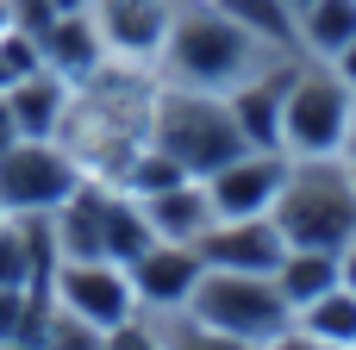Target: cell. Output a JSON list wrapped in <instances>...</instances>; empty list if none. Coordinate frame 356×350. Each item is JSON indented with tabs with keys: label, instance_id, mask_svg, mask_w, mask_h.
I'll list each match as a JSON object with an SVG mask.
<instances>
[{
	"label": "cell",
	"instance_id": "9a60e30c",
	"mask_svg": "<svg viewBox=\"0 0 356 350\" xmlns=\"http://www.w3.org/2000/svg\"><path fill=\"white\" fill-rule=\"evenodd\" d=\"M138 207H144L150 232H156V238H175V244H200V232L219 219L200 182H175V188H163V194H150V200H138Z\"/></svg>",
	"mask_w": 356,
	"mask_h": 350
},
{
	"label": "cell",
	"instance_id": "44dd1931",
	"mask_svg": "<svg viewBox=\"0 0 356 350\" xmlns=\"http://www.w3.org/2000/svg\"><path fill=\"white\" fill-rule=\"evenodd\" d=\"M150 319L163 332V350H257V344H244V338H225V332L200 326L194 313H150Z\"/></svg>",
	"mask_w": 356,
	"mask_h": 350
},
{
	"label": "cell",
	"instance_id": "4dcf8cb0",
	"mask_svg": "<svg viewBox=\"0 0 356 350\" xmlns=\"http://www.w3.org/2000/svg\"><path fill=\"white\" fill-rule=\"evenodd\" d=\"M0 225H13V213H6V207H0Z\"/></svg>",
	"mask_w": 356,
	"mask_h": 350
},
{
	"label": "cell",
	"instance_id": "5bb4252c",
	"mask_svg": "<svg viewBox=\"0 0 356 350\" xmlns=\"http://www.w3.org/2000/svg\"><path fill=\"white\" fill-rule=\"evenodd\" d=\"M38 50H44V69L63 75V81H81V75H94L106 63V44H100V31H94L88 13H56L38 31Z\"/></svg>",
	"mask_w": 356,
	"mask_h": 350
},
{
	"label": "cell",
	"instance_id": "83f0119b",
	"mask_svg": "<svg viewBox=\"0 0 356 350\" xmlns=\"http://www.w3.org/2000/svg\"><path fill=\"white\" fill-rule=\"evenodd\" d=\"M344 163H350V175H356V113H350V138H344V150H338Z\"/></svg>",
	"mask_w": 356,
	"mask_h": 350
},
{
	"label": "cell",
	"instance_id": "52a82bcc",
	"mask_svg": "<svg viewBox=\"0 0 356 350\" xmlns=\"http://www.w3.org/2000/svg\"><path fill=\"white\" fill-rule=\"evenodd\" d=\"M75 188L81 169L56 138H13L0 150V207L13 219H50Z\"/></svg>",
	"mask_w": 356,
	"mask_h": 350
},
{
	"label": "cell",
	"instance_id": "e0dca14e",
	"mask_svg": "<svg viewBox=\"0 0 356 350\" xmlns=\"http://www.w3.org/2000/svg\"><path fill=\"white\" fill-rule=\"evenodd\" d=\"M356 38V0H307L294 6V50L332 63L344 44Z\"/></svg>",
	"mask_w": 356,
	"mask_h": 350
},
{
	"label": "cell",
	"instance_id": "2e32d148",
	"mask_svg": "<svg viewBox=\"0 0 356 350\" xmlns=\"http://www.w3.org/2000/svg\"><path fill=\"white\" fill-rule=\"evenodd\" d=\"M63 100H69V81L50 75V69H31V75H19V81L6 88V106H13L19 138H56Z\"/></svg>",
	"mask_w": 356,
	"mask_h": 350
},
{
	"label": "cell",
	"instance_id": "4fadbf2b",
	"mask_svg": "<svg viewBox=\"0 0 356 350\" xmlns=\"http://www.w3.org/2000/svg\"><path fill=\"white\" fill-rule=\"evenodd\" d=\"M194 250H200L207 269H257V276H275L288 238L275 232L269 213H250V219H213Z\"/></svg>",
	"mask_w": 356,
	"mask_h": 350
},
{
	"label": "cell",
	"instance_id": "d4e9b609",
	"mask_svg": "<svg viewBox=\"0 0 356 350\" xmlns=\"http://www.w3.org/2000/svg\"><path fill=\"white\" fill-rule=\"evenodd\" d=\"M338 282H344V288L356 294V238L344 244V250H338Z\"/></svg>",
	"mask_w": 356,
	"mask_h": 350
},
{
	"label": "cell",
	"instance_id": "9c48e42d",
	"mask_svg": "<svg viewBox=\"0 0 356 350\" xmlns=\"http://www.w3.org/2000/svg\"><path fill=\"white\" fill-rule=\"evenodd\" d=\"M125 276H131L138 313H181V307L194 301V282L207 276V263H200V250H194V244L150 238V244L125 263Z\"/></svg>",
	"mask_w": 356,
	"mask_h": 350
},
{
	"label": "cell",
	"instance_id": "f546056e",
	"mask_svg": "<svg viewBox=\"0 0 356 350\" xmlns=\"http://www.w3.org/2000/svg\"><path fill=\"white\" fill-rule=\"evenodd\" d=\"M56 13H88V0H50Z\"/></svg>",
	"mask_w": 356,
	"mask_h": 350
},
{
	"label": "cell",
	"instance_id": "8992f818",
	"mask_svg": "<svg viewBox=\"0 0 356 350\" xmlns=\"http://www.w3.org/2000/svg\"><path fill=\"white\" fill-rule=\"evenodd\" d=\"M181 313H194L200 326H213L225 338H244V344H257V350L294 326L275 276H257V269H207L194 282V301Z\"/></svg>",
	"mask_w": 356,
	"mask_h": 350
},
{
	"label": "cell",
	"instance_id": "f1b7e54d",
	"mask_svg": "<svg viewBox=\"0 0 356 350\" xmlns=\"http://www.w3.org/2000/svg\"><path fill=\"white\" fill-rule=\"evenodd\" d=\"M0 350H44L38 338H0Z\"/></svg>",
	"mask_w": 356,
	"mask_h": 350
},
{
	"label": "cell",
	"instance_id": "603a6c76",
	"mask_svg": "<svg viewBox=\"0 0 356 350\" xmlns=\"http://www.w3.org/2000/svg\"><path fill=\"white\" fill-rule=\"evenodd\" d=\"M6 19H13L19 31H31V38H38V31L56 19V6H50V0H6Z\"/></svg>",
	"mask_w": 356,
	"mask_h": 350
},
{
	"label": "cell",
	"instance_id": "d6986e66",
	"mask_svg": "<svg viewBox=\"0 0 356 350\" xmlns=\"http://www.w3.org/2000/svg\"><path fill=\"white\" fill-rule=\"evenodd\" d=\"M294 326L307 332V338H319V344H338V350H356V294L338 282V288H325L313 307H300L294 313Z\"/></svg>",
	"mask_w": 356,
	"mask_h": 350
},
{
	"label": "cell",
	"instance_id": "7a4b0ae2",
	"mask_svg": "<svg viewBox=\"0 0 356 350\" xmlns=\"http://www.w3.org/2000/svg\"><path fill=\"white\" fill-rule=\"evenodd\" d=\"M275 56H288L282 44L257 38L250 25H238L232 13H219L213 0H181L163 50H156V75L181 81V88H207V94H232L238 81H250L257 69H269Z\"/></svg>",
	"mask_w": 356,
	"mask_h": 350
},
{
	"label": "cell",
	"instance_id": "277c9868",
	"mask_svg": "<svg viewBox=\"0 0 356 350\" xmlns=\"http://www.w3.org/2000/svg\"><path fill=\"white\" fill-rule=\"evenodd\" d=\"M150 144L169 163H181L194 182L213 175L219 163H232L238 150H250L232 106H225V94L181 88V81H163V75H156V100H150Z\"/></svg>",
	"mask_w": 356,
	"mask_h": 350
},
{
	"label": "cell",
	"instance_id": "6da1fadb",
	"mask_svg": "<svg viewBox=\"0 0 356 350\" xmlns=\"http://www.w3.org/2000/svg\"><path fill=\"white\" fill-rule=\"evenodd\" d=\"M150 100H156V69L106 56L94 75L69 81L56 144L75 157L88 182H119L125 163L150 144Z\"/></svg>",
	"mask_w": 356,
	"mask_h": 350
},
{
	"label": "cell",
	"instance_id": "3957f363",
	"mask_svg": "<svg viewBox=\"0 0 356 350\" xmlns=\"http://www.w3.org/2000/svg\"><path fill=\"white\" fill-rule=\"evenodd\" d=\"M288 250H344L356 238V175L344 157H288L282 194L269 207Z\"/></svg>",
	"mask_w": 356,
	"mask_h": 350
},
{
	"label": "cell",
	"instance_id": "ffe728a7",
	"mask_svg": "<svg viewBox=\"0 0 356 350\" xmlns=\"http://www.w3.org/2000/svg\"><path fill=\"white\" fill-rule=\"evenodd\" d=\"M219 13H232L238 25H250L257 38L294 50V0H213Z\"/></svg>",
	"mask_w": 356,
	"mask_h": 350
},
{
	"label": "cell",
	"instance_id": "ba28073f",
	"mask_svg": "<svg viewBox=\"0 0 356 350\" xmlns=\"http://www.w3.org/2000/svg\"><path fill=\"white\" fill-rule=\"evenodd\" d=\"M44 294H50L63 313H75L81 326H94V332H113L119 319H131V313H138L131 276H125V263H113V257L56 263V269H50V282H44Z\"/></svg>",
	"mask_w": 356,
	"mask_h": 350
},
{
	"label": "cell",
	"instance_id": "cb8c5ba5",
	"mask_svg": "<svg viewBox=\"0 0 356 350\" xmlns=\"http://www.w3.org/2000/svg\"><path fill=\"white\" fill-rule=\"evenodd\" d=\"M263 350H338V344H319V338H307L300 326H288L282 338H269V344H263Z\"/></svg>",
	"mask_w": 356,
	"mask_h": 350
},
{
	"label": "cell",
	"instance_id": "7c38bea8",
	"mask_svg": "<svg viewBox=\"0 0 356 350\" xmlns=\"http://www.w3.org/2000/svg\"><path fill=\"white\" fill-rule=\"evenodd\" d=\"M294 63H300V50L275 56L269 69H257L250 81H238L225 94V106H232V119H238V132H244L250 150H282V100H288V81H294Z\"/></svg>",
	"mask_w": 356,
	"mask_h": 350
},
{
	"label": "cell",
	"instance_id": "30bf717a",
	"mask_svg": "<svg viewBox=\"0 0 356 350\" xmlns=\"http://www.w3.org/2000/svg\"><path fill=\"white\" fill-rule=\"evenodd\" d=\"M282 175H288L282 150H238L232 163H219L213 175H200V188H207V200H213L219 219H250V213L275 207Z\"/></svg>",
	"mask_w": 356,
	"mask_h": 350
},
{
	"label": "cell",
	"instance_id": "ac0fdd59",
	"mask_svg": "<svg viewBox=\"0 0 356 350\" xmlns=\"http://www.w3.org/2000/svg\"><path fill=\"white\" fill-rule=\"evenodd\" d=\"M275 288H282L288 313H300V307H313L325 288H338V257H332V250H282Z\"/></svg>",
	"mask_w": 356,
	"mask_h": 350
},
{
	"label": "cell",
	"instance_id": "7402d4cb",
	"mask_svg": "<svg viewBox=\"0 0 356 350\" xmlns=\"http://www.w3.org/2000/svg\"><path fill=\"white\" fill-rule=\"evenodd\" d=\"M100 350H163V332H156L150 313H131V319H119V326L100 338Z\"/></svg>",
	"mask_w": 356,
	"mask_h": 350
},
{
	"label": "cell",
	"instance_id": "1f68e13d",
	"mask_svg": "<svg viewBox=\"0 0 356 350\" xmlns=\"http://www.w3.org/2000/svg\"><path fill=\"white\" fill-rule=\"evenodd\" d=\"M294 6H307V0H294Z\"/></svg>",
	"mask_w": 356,
	"mask_h": 350
},
{
	"label": "cell",
	"instance_id": "8fae6325",
	"mask_svg": "<svg viewBox=\"0 0 356 350\" xmlns=\"http://www.w3.org/2000/svg\"><path fill=\"white\" fill-rule=\"evenodd\" d=\"M181 0H88V19L106 44V56H125V63H150L156 69V50H163V31L175 19Z\"/></svg>",
	"mask_w": 356,
	"mask_h": 350
},
{
	"label": "cell",
	"instance_id": "484cf974",
	"mask_svg": "<svg viewBox=\"0 0 356 350\" xmlns=\"http://www.w3.org/2000/svg\"><path fill=\"white\" fill-rule=\"evenodd\" d=\"M332 69H338V75H344V81L356 88V38L344 44V50H338V56H332Z\"/></svg>",
	"mask_w": 356,
	"mask_h": 350
},
{
	"label": "cell",
	"instance_id": "5b68a950",
	"mask_svg": "<svg viewBox=\"0 0 356 350\" xmlns=\"http://www.w3.org/2000/svg\"><path fill=\"white\" fill-rule=\"evenodd\" d=\"M350 113H356V88L332 63L300 56L288 100H282V150L288 157H338L350 138Z\"/></svg>",
	"mask_w": 356,
	"mask_h": 350
},
{
	"label": "cell",
	"instance_id": "4316f807",
	"mask_svg": "<svg viewBox=\"0 0 356 350\" xmlns=\"http://www.w3.org/2000/svg\"><path fill=\"white\" fill-rule=\"evenodd\" d=\"M19 138V125H13V106H6V88H0V150Z\"/></svg>",
	"mask_w": 356,
	"mask_h": 350
}]
</instances>
